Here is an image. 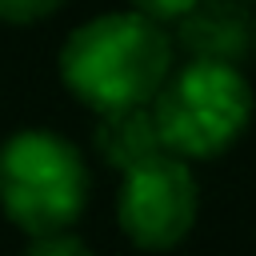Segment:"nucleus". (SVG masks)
I'll return each mask as SVG.
<instances>
[{"instance_id": "1", "label": "nucleus", "mask_w": 256, "mask_h": 256, "mask_svg": "<svg viewBox=\"0 0 256 256\" xmlns=\"http://www.w3.org/2000/svg\"><path fill=\"white\" fill-rule=\"evenodd\" d=\"M172 56L176 48L164 24H152L140 12H104L68 36L60 76L72 96L96 112L136 108L168 80Z\"/></svg>"}, {"instance_id": "5", "label": "nucleus", "mask_w": 256, "mask_h": 256, "mask_svg": "<svg viewBox=\"0 0 256 256\" xmlns=\"http://www.w3.org/2000/svg\"><path fill=\"white\" fill-rule=\"evenodd\" d=\"M172 48L188 52V60L240 64L252 44L248 0H196L172 24Z\"/></svg>"}, {"instance_id": "2", "label": "nucleus", "mask_w": 256, "mask_h": 256, "mask_svg": "<svg viewBox=\"0 0 256 256\" xmlns=\"http://www.w3.org/2000/svg\"><path fill=\"white\" fill-rule=\"evenodd\" d=\"M148 112L164 152L180 160H212L240 140L252 96L236 64L188 60L184 68L168 72V80L148 100Z\"/></svg>"}, {"instance_id": "4", "label": "nucleus", "mask_w": 256, "mask_h": 256, "mask_svg": "<svg viewBox=\"0 0 256 256\" xmlns=\"http://www.w3.org/2000/svg\"><path fill=\"white\" fill-rule=\"evenodd\" d=\"M196 208H200L196 176H192L188 160H180L172 152H160V156L128 168L120 180V192H116L120 232L144 252L176 248L192 232Z\"/></svg>"}, {"instance_id": "9", "label": "nucleus", "mask_w": 256, "mask_h": 256, "mask_svg": "<svg viewBox=\"0 0 256 256\" xmlns=\"http://www.w3.org/2000/svg\"><path fill=\"white\" fill-rule=\"evenodd\" d=\"M196 0H132V12H140L152 24H176Z\"/></svg>"}, {"instance_id": "7", "label": "nucleus", "mask_w": 256, "mask_h": 256, "mask_svg": "<svg viewBox=\"0 0 256 256\" xmlns=\"http://www.w3.org/2000/svg\"><path fill=\"white\" fill-rule=\"evenodd\" d=\"M24 256H92V248H88L80 236H72V232L64 228V232L32 236V240H28V248H24Z\"/></svg>"}, {"instance_id": "6", "label": "nucleus", "mask_w": 256, "mask_h": 256, "mask_svg": "<svg viewBox=\"0 0 256 256\" xmlns=\"http://www.w3.org/2000/svg\"><path fill=\"white\" fill-rule=\"evenodd\" d=\"M92 144H96L100 160L108 168H116V172H128V168H136V164H144V160H152V156L164 152L148 104L100 112V124L92 132Z\"/></svg>"}, {"instance_id": "8", "label": "nucleus", "mask_w": 256, "mask_h": 256, "mask_svg": "<svg viewBox=\"0 0 256 256\" xmlns=\"http://www.w3.org/2000/svg\"><path fill=\"white\" fill-rule=\"evenodd\" d=\"M64 0H0V20L4 24H36L52 16Z\"/></svg>"}, {"instance_id": "3", "label": "nucleus", "mask_w": 256, "mask_h": 256, "mask_svg": "<svg viewBox=\"0 0 256 256\" xmlns=\"http://www.w3.org/2000/svg\"><path fill=\"white\" fill-rule=\"evenodd\" d=\"M88 204V164L56 132L24 128L0 144V208L28 232H64Z\"/></svg>"}]
</instances>
